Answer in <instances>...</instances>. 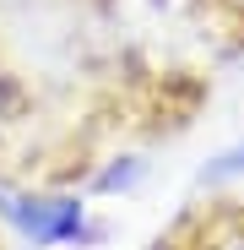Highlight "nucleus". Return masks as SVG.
Returning <instances> with one entry per match:
<instances>
[{"label":"nucleus","instance_id":"obj_1","mask_svg":"<svg viewBox=\"0 0 244 250\" xmlns=\"http://www.w3.org/2000/svg\"><path fill=\"white\" fill-rule=\"evenodd\" d=\"M0 218H6L27 245H87L98 229L87 223V207L76 196H22V190H0Z\"/></svg>","mask_w":244,"mask_h":250},{"label":"nucleus","instance_id":"obj_2","mask_svg":"<svg viewBox=\"0 0 244 250\" xmlns=\"http://www.w3.org/2000/svg\"><path fill=\"white\" fill-rule=\"evenodd\" d=\"M228 180H244V142L223 147L217 158H206V169H201V185H228Z\"/></svg>","mask_w":244,"mask_h":250},{"label":"nucleus","instance_id":"obj_3","mask_svg":"<svg viewBox=\"0 0 244 250\" xmlns=\"http://www.w3.org/2000/svg\"><path fill=\"white\" fill-rule=\"evenodd\" d=\"M141 174H147V163H141V158H119L114 169H103V174H98V190H103V196H114V190H131Z\"/></svg>","mask_w":244,"mask_h":250}]
</instances>
